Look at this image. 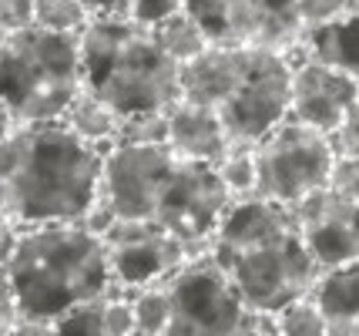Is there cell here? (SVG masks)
<instances>
[{"mask_svg": "<svg viewBox=\"0 0 359 336\" xmlns=\"http://www.w3.org/2000/svg\"><path fill=\"white\" fill-rule=\"evenodd\" d=\"M289 81L292 54L276 51H238V71L219 105V118L235 148H252L289 118Z\"/></svg>", "mask_w": 359, "mask_h": 336, "instance_id": "52a82bcc", "label": "cell"}, {"mask_svg": "<svg viewBox=\"0 0 359 336\" xmlns=\"http://www.w3.org/2000/svg\"><path fill=\"white\" fill-rule=\"evenodd\" d=\"M88 7L84 0H34V27L57 34H81L88 27Z\"/></svg>", "mask_w": 359, "mask_h": 336, "instance_id": "44dd1931", "label": "cell"}, {"mask_svg": "<svg viewBox=\"0 0 359 336\" xmlns=\"http://www.w3.org/2000/svg\"><path fill=\"white\" fill-rule=\"evenodd\" d=\"M168 121V138L165 145L172 148L175 159L185 161H202V165H219L235 145L229 131L222 125L219 112L202 108V105H188V101H175L165 112Z\"/></svg>", "mask_w": 359, "mask_h": 336, "instance_id": "9a60e30c", "label": "cell"}, {"mask_svg": "<svg viewBox=\"0 0 359 336\" xmlns=\"http://www.w3.org/2000/svg\"><path fill=\"white\" fill-rule=\"evenodd\" d=\"M101 330H104V336H138L135 333L131 296H125V293L104 296V303H101Z\"/></svg>", "mask_w": 359, "mask_h": 336, "instance_id": "4316f807", "label": "cell"}, {"mask_svg": "<svg viewBox=\"0 0 359 336\" xmlns=\"http://www.w3.org/2000/svg\"><path fill=\"white\" fill-rule=\"evenodd\" d=\"M165 138H168L165 114L131 118V121H121V128H118V145H165Z\"/></svg>", "mask_w": 359, "mask_h": 336, "instance_id": "484cf974", "label": "cell"}, {"mask_svg": "<svg viewBox=\"0 0 359 336\" xmlns=\"http://www.w3.org/2000/svg\"><path fill=\"white\" fill-rule=\"evenodd\" d=\"M252 155H255V199L296 206L299 199L326 189L336 145L326 135L285 118L259 145H252Z\"/></svg>", "mask_w": 359, "mask_h": 336, "instance_id": "ba28073f", "label": "cell"}, {"mask_svg": "<svg viewBox=\"0 0 359 336\" xmlns=\"http://www.w3.org/2000/svg\"><path fill=\"white\" fill-rule=\"evenodd\" d=\"M356 98L359 81H353L336 67L292 54V81H289V118L292 121L319 131L326 138H336V131L346 125Z\"/></svg>", "mask_w": 359, "mask_h": 336, "instance_id": "5bb4252c", "label": "cell"}, {"mask_svg": "<svg viewBox=\"0 0 359 336\" xmlns=\"http://www.w3.org/2000/svg\"><path fill=\"white\" fill-rule=\"evenodd\" d=\"M67 128L78 135L81 142L94 145L97 152H108L118 145V128H121V121L114 118L111 108H104L97 98H91L88 91H81L74 101H71V108L64 112L61 118Z\"/></svg>", "mask_w": 359, "mask_h": 336, "instance_id": "ac0fdd59", "label": "cell"}, {"mask_svg": "<svg viewBox=\"0 0 359 336\" xmlns=\"http://www.w3.org/2000/svg\"><path fill=\"white\" fill-rule=\"evenodd\" d=\"M296 232L309 259L319 272L339 269L349 262H359V206L346 202L329 189L299 199L289 206Z\"/></svg>", "mask_w": 359, "mask_h": 336, "instance_id": "4fadbf2b", "label": "cell"}, {"mask_svg": "<svg viewBox=\"0 0 359 336\" xmlns=\"http://www.w3.org/2000/svg\"><path fill=\"white\" fill-rule=\"evenodd\" d=\"M326 189L332 195L346 199V202H356L359 206V159L356 155H339V152H336L332 168H329Z\"/></svg>", "mask_w": 359, "mask_h": 336, "instance_id": "f1b7e54d", "label": "cell"}, {"mask_svg": "<svg viewBox=\"0 0 359 336\" xmlns=\"http://www.w3.org/2000/svg\"><path fill=\"white\" fill-rule=\"evenodd\" d=\"M269 326L276 336H329L326 316L319 313L313 296H302L296 303L282 306L276 316H269Z\"/></svg>", "mask_w": 359, "mask_h": 336, "instance_id": "ffe728a7", "label": "cell"}, {"mask_svg": "<svg viewBox=\"0 0 359 336\" xmlns=\"http://www.w3.org/2000/svg\"><path fill=\"white\" fill-rule=\"evenodd\" d=\"M309 296L326 316L329 336H359V262L319 272Z\"/></svg>", "mask_w": 359, "mask_h": 336, "instance_id": "2e32d148", "label": "cell"}, {"mask_svg": "<svg viewBox=\"0 0 359 336\" xmlns=\"http://www.w3.org/2000/svg\"><path fill=\"white\" fill-rule=\"evenodd\" d=\"M17 320L54 323L114 293L104 242L78 222L17 229L4 256Z\"/></svg>", "mask_w": 359, "mask_h": 336, "instance_id": "3957f363", "label": "cell"}, {"mask_svg": "<svg viewBox=\"0 0 359 336\" xmlns=\"http://www.w3.org/2000/svg\"><path fill=\"white\" fill-rule=\"evenodd\" d=\"M215 168H219V178L225 192L232 195V202L255 195V155H252V148H232Z\"/></svg>", "mask_w": 359, "mask_h": 336, "instance_id": "603a6c76", "label": "cell"}, {"mask_svg": "<svg viewBox=\"0 0 359 336\" xmlns=\"http://www.w3.org/2000/svg\"><path fill=\"white\" fill-rule=\"evenodd\" d=\"M101 242L108 249V269L114 293L121 289L125 296H135L141 289L165 283L191 256H198L188 246L175 242L168 232H161L155 222L114 219V225L104 232Z\"/></svg>", "mask_w": 359, "mask_h": 336, "instance_id": "7c38bea8", "label": "cell"}, {"mask_svg": "<svg viewBox=\"0 0 359 336\" xmlns=\"http://www.w3.org/2000/svg\"><path fill=\"white\" fill-rule=\"evenodd\" d=\"M175 155L168 145H114L101 159L97 199L125 222H151L161 182L168 178Z\"/></svg>", "mask_w": 359, "mask_h": 336, "instance_id": "8fae6325", "label": "cell"}, {"mask_svg": "<svg viewBox=\"0 0 359 336\" xmlns=\"http://www.w3.org/2000/svg\"><path fill=\"white\" fill-rule=\"evenodd\" d=\"M4 37H7V34H4V31H0V44H4Z\"/></svg>", "mask_w": 359, "mask_h": 336, "instance_id": "8d00e7d4", "label": "cell"}, {"mask_svg": "<svg viewBox=\"0 0 359 336\" xmlns=\"http://www.w3.org/2000/svg\"><path fill=\"white\" fill-rule=\"evenodd\" d=\"M101 303H88L71 309V313H64L61 320L50 323L54 336H104V330H101Z\"/></svg>", "mask_w": 359, "mask_h": 336, "instance_id": "83f0119b", "label": "cell"}, {"mask_svg": "<svg viewBox=\"0 0 359 336\" xmlns=\"http://www.w3.org/2000/svg\"><path fill=\"white\" fill-rule=\"evenodd\" d=\"M229 206L232 195L225 192L215 165L175 159L168 178L161 182L151 222L191 253H208V242L219 232Z\"/></svg>", "mask_w": 359, "mask_h": 336, "instance_id": "30bf717a", "label": "cell"}, {"mask_svg": "<svg viewBox=\"0 0 359 336\" xmlns=\"http://www.w3.org/2000/svg\"><path fill=\"white\" fill-rule=\"evenodd\" d=\"M353 0H296V14L302 24V34L313 31V27H326L339 17L353 14Z\"/></svg>", "mask_w": 359, "mask_h": 336, "instance_id": "cb8c5ba5", "label": "cell"}, {"mask_svg": "<svg viewBox=\"0 0 359 336\" xmlns=\"http://www.w3.org/2000/svg\"><path fill=\"white\" fill-rule=\"evenodd\" d=\"M131 309H135V333L138 336H165V326H168V289H165V283L135 293Z\"/></svg>", "mask_w": 359, "mask_h": 336, "instance_id": "7402d4cb", "label": "cell"}, {"mask_svg": "<svg viewBox=\"0 0 359 336\" xmlns=\"http://www.w3.org/2000/svg\"><path fill=\"white\" fill-rule=\"evenodd\" d=\"M296 54L309 58V61H319L326 67H336L353 81H359V11L332 20L326 27L306 31Z\"/></svg>", "mask_w": 359, "mask_h": 336, "instance_id": "e0dca14e", "label": "cell"}, {"mask_svg": "<svg viewBox=\"0 0 359 336\" xmlns=\"http://www.w3.org/2000/svg\"><path fill=\"white\" fill-rule=\"evenodd\" d=\"M101 159L64 121L17 125L0 138V208L14 229L81 222L101 192Z\"/></svg>", "mask_w": 359, "mask_h": 336, "instance_id": "6da1fadb", "label": "cell"}, {"mask_svg": "<svg viewBox=\"0 0 359 336\" xmlns=\"http://www.w3.org/2000/svg\"><path fill=\"white\" fill-rule=\"evenodd\" d=\"M238 336H276L272 333V326H269V320H255L252 326H245Z\"/></svg>", "mask_w": 359, "mask_h": 336, "instance_id": "d590c367", "label": "cell"}, {"mask_svg": "<svg viewBox=\"0 0 359 336\" xmlns=\"http://www.w3.org/2000/svg\"><path fill=\"white\" fill-rule=\"evenodd\" d=\"M14 225L7 222V215H4V208H0V262L7 256V249H11V242H14Z\"/></svg>", "mask_w": 359, "mask_h": 336, "instance_id": "836d02e7", "label": "cell"}, {"mask_svg": "<svg viewBox=\"0 0 359 336\" xmlns=\"http://www.w3.org/2000/svg\"><path fill=\"white\" fill-rule=\"evenodd\" d=\"M14 128H17L14 114H11V108H7V101L0 98V138H7V135H11Z\"/></svg>", "mask_w": 359, "mask_h": 336, "instance_id": "e575fe53", "label": "cell"}, {"mask_svg": "<svg viewBox=\"0 0 359 336\" xmlns=\"http://www.w3.org/2000/svg\"><path fill=\"white\" fill-rule=\"evenodd\" d=\"M34 27V0H0V31L17 34Z\"/></svg>", "mask_w": 359, "mask_h": 336, "instance_id": "f546056e", "label": "cell"}, {"mask_svg": "<svg viewBox=\"0 0 359 336\" xmlns=\"http://www.w3.org/2000/svg\"><path fill=\"white\" fill-rule=\"evenodd\" d=\"M81 81L118 121L165 114L182 101L178 65L158 51L151 31L125 14L91 17L81 31Z\"/></svg>", "mask_w": 359, "mask_h": 336, "instance_id": "277c9868", "label": "cell"}, {"mask_svg": "<svg viewBox=\"0 0 359 336\" xmlns=\"http://www.w3.org/2000/svg\"><path fill=\"white\" fill-rule=\"evenodd\" d=\"M353 7H356V11H359V0H353Z\"/></svg>", "mask_w": 359, "mask_h": 336, "instance_id": "74e56055", "label": "cell"}, {"mask_svg": "<svg viewBox=\"0 0 359 336\" xmlns=\"http://www.w3.org/2000/svg\"><path fill=\"white\" fill-rule=\"evenodd\" d=\"M208 256L232 279L245 309L262 320L309 296L319 276L289 206L255 195L229 206L219 232L208 242Z\"/></svg>", "mask_w": 359, "mask_h": 336, "instance_id": "7a4b0ae2", "label": "cell"}, {"mask_svg": "<svg viewBox=\"0 0 359 336\" xmlns=\"http://www.w3.org/2000/svg\"><path fill=\"white\" fill-rule=\"evenodd\" d=\"M151 37H155L158 51H161L168 61H175L178 67L188 65L191 58H198V54L208 48V41L202 37V31L195 27V20H191L185 11L168 17V20L158 24V27H151Z\"/></svg>", "mask_w": 359, "mask_h": 336, "instance_id": "d6986e66", "label": "cell"}, {"mask_svg": "<svg viewBox=\"0 0 359 336\" xmlns=\"http://www.w3.org/2000/svg\"><path fill=\"white\" fill-rule=\"evenodd\" d=\"M81 91V34L27 27L4 37L0 98L17 125L61 121Z\"/></svg>", "mask_w": 359, "mask_h": 336, "instance_id": "5b68a950", "label": "cell"}, {"mask_svg": "<svg viewBox=\"0 0 359 336\" xmlns=\"http://www.w3.org/2000/svg\"><path fill=\"white\" fill-rule=\"evenodd\" d=\"M168 326L165 336H238L262 316H252L232 279L208 253L191 256L165 279Z\"/></svg>", "mask_w": 359, "mask_h": 336, "instance_id": "8992f818", "label": "cell"}, {"mask_svg": "<svg viewBox=\"0 0 359 336\" xmlns=\"http://www.w3.org/2000/svg\"><path fill=\"white\" fill-rule=\"evenodd\" d=\"M17 330V309L11 300H0V336H14Z\"/></svg>", "mask_w": 359, "mask_h": 336, "instance_id": "d6a6232c", "label": "cell"}, {"mask_svg": "<svg viewBox=\"0 0 359 336\" xmlns=\"http://www.w3.org/2000/svg\"><path fill=\"white\" fill-rule=\"evenodd\" d=\"M332 145H336L339 155H356L359 159V98H356V105H353V112H349V118H346V125L336 131Z\"/></svg>", "mask_w": 359, "mask_h": 336, "instance_id": "4dcf8cb0", "label": "cell"}, {"mask_svg": "<svg viewBox=\"0 0 359 336\" xmlns=\"http://www.w3.org/2000/svg\"><path fill=\"white\" fill-rule=\"evenodd\" d=\"M182 11H185V0H128L121 14H125L128 20H135L138 27L151 31L158 24H165L168 17L182 14Z\"/></svg>", "mask_w": 359, "mask_h": 336, "instance_id": "d4e9b609", "label": "cell"}, {"mask_svg": "<svg viewBox=\"0 0 359 336\" xmlns=\"http://www.w3.org/2000/svg\"><path fill=\"white\" fill-rule=\"evenodd\" d=\"M128 0H84L88 14L91 17H101V14H121L125 11Z\"/></svg>", "mask_w": 359, "mask_h": 336, "instance_id": "1f68e13d", "label": "cell"}, {"mask_svg": "<svg viewBox=\"0 0 359 336\" xmlns=\"http://www.w3.org/2000/svg\"><path fill=\"white\" fill-rule=\"evenodd\" d=\"M208 48H255L296 54L302 24L296 0H185Z\"/></svg>", "mask_w": 359, "mask_h": 336, "instance_id": "9c48e42d", "label": "cell"}]
</instances>
